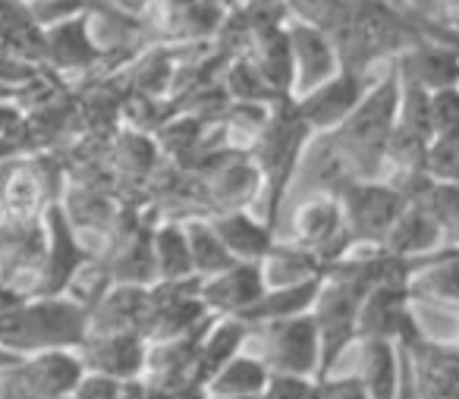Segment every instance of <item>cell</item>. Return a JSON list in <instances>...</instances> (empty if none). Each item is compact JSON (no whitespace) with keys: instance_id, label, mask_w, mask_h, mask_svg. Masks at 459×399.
Masks as SVG:
<instances>
[{"instance_id":"obj_34","label":"cell","mask_w":459,"mask_h":399,"mask_svg":"<svg viewBox=\"0 0 459 399\" xmlns=\"http://www.w3.org/2000/svg\"><path fill=\"white\" fill-rule=\"evenodd\" d=\"M390 4H396V7H406V0H390Z\"/></svg>"},{"instance_id":"obj_4","label":"cell","mask_w":459,"mask_h":399,"mask_svg":"<svg viewBox=\"0 0 459 399\" xmlns=\"http://www.w3.org/2000/svg\"><path fill=\"white\" fill-rule=\"evenodd\" d=\"M362 299H365V286H359L356 280L343 277V273L325 271L321 290L312 302V317H315V327H318V343H321L318 380L331 377L340 355L352 343H359V308H362Z\"/></svg>"},{"instance_id":"obj_15","label":"cell","mask_w":459,"mask_h":399,"mask_svg":"<svg viewBox=\"0 0 459 399\" xmlns=\"http://www.w3.org/2000/svg\"><path fill=\"white\" fill-rule=\"evenodd\" d=\"M91 20L95 13H79L73 20L45 29V60L57 73L89 70V66L101 64L104 54H110L91 39Z\"/></svg>"},{"instance_id":"obj_13","label":"cell","mask_w":459,"mask_h":399,"mask_svg":"<svg viewBox=\"0 0 459 399\" xmlns=\"http://www.w3.org/2000/svg\"><path fill=\"white\" fill-rule=\"evenodd\" d=\"M268 290L258 261H237L214 277L198 280V299L208 315H239L243 317Z\"/></svg>"},{"instance_id":"obj_12","label":"cell","mask_w":459,"mask_h":399,"mask_svg":"<svg viewBox=\"0 0 459 399\" xmlns=\"http://www.w3.org/2000/svg\"><path fill=\"white\" fill-rule=\"evenodd\" d=\"M293 239L296 246L321 255L325 261H333L346 248V223L333 192L312 195L296 208L293 214Z\"/></svg>"},{"instance_id":"obj_18","label":"cell","mask_w":459,"mask_h":399,"mask_svg":"<svg viewBox=\"0 0 459 399\" xmlns=\"http://www.w3.org/2000/svg\"><path fill=\"white\" fill-rule=\"evenodd\" d=\"M211 221V227L217 230V236L223 239V246L233 252L237 261H262L264 255L274 252L277 236L274 227L268 221H258L249 214V208L237 211H211L204 214Z\"/></svg>"},{"instance_id":"obj_33","label":"cell","mask_w":459,"mask_h":399,"mask_svg":"<svg viewBox=\"0 0 459 399\" xmlns=\"http://www.w3.org/2000/svg\"><path fill=\"white\" fill-rule=\"evenodd\" d=\"M0 399H20V396H16V393L10 390L7 384H4V386H0Z\"/></svg>"},{"instance_id":"obj_9","label":"cell","mask_w":459,"mask_h":399,"mask_svg":"<svg viewBox=\"0 0 459 399\" xmlns=\"http://www.w3.org/2000/svg\"><path fill=\"white\" fill-rule=\"evenodd\" d=\"M287 35H290V51H293V91L290 98H302L325 85L343 70V60L333 45V39L325 29L312 26V22L299 20V16H287Z\"/></svg>"},{"instance_id":"obj_27","label":"cell","mask_w":459,"mask_h":399,"mask_svg":"<svg viewBox=\"0 0 459 399\" xmlns=\"http://www.w3.org/2000/svg\"><path fill=\"white\" fill-rule=\"evenodd\" d=\"M425 173L437 183H459V133L434 135L428 145Z\"/></svg>"},{"instance_id":"obj_14","label":"cell","mask_w":459,"mask_h":399,"mask_svg":"<svg viewBox=\"0 0 459 399\" xmlns=\"http://www.w3.org/2000/svg\"><path fill=\"white\" fill-rule=\"evenodd\" d=\"M403 346H409V355H412L421 399H459V346L434 343L425 334Z\"/></svg>"},{"instance_id":"obj_7","label":"cell","mask_w":459,"mask_h":399,"mask_svg":"<svg viewBox=\"0 0 459 399\" xmlns=\"http://www.w3.org/2000/svg\"><path fill=\"white\" fill-rule=\"evenodd\" d=\"M85 365L79 359V349H39L16 361L10 371H4L7 386L20 399H66L73 396Z\"/></svg>"},{"instance_id":"obj_30","label":"cell","mask_w":459,"mask_h":399,"mask_svg":"<svg viewBox=\"0 0 459 399\" xmlns=\"http://www.w3.org/2000/svg\"><path fill=\"white\" fill-rule=\"evenodd\" d=\"M428 22L440 29V32L459 35V0H428V7L421 10Z\"/></svg>"},{"instance_id":"obj_6","label":"cell","mask_w":459,"mask_h":399,"mask_svg":"<svg viewBox=\"0 0 459 399\" xmlns=\"http://www.w3.org/2000/svg\"><path fill=\"white\" fill-rule=\"evenodd\" d=\"M204 202L211 211H237L249 208L255 198H262V170L255 158L246 148H230V152H208L198 164Z\"/></svg>"},{"instance_id":"obj_29","label":"cell","mask_w":459,"mask_h":399,"mask_svg":"<svg viewBox=\"0 0 459 399\" xmlns=\"http://www.w3.org/2000/svg\"><path fill=\"white\" fill-rule=\"evenodd\" d=\"M120 384H123V380L108 377V374L85 371L82 377H79L76 390H73V399H117Z\"/></svg>"},{"instance_id":"obj_28","label":"cell","mask_w":459,"mask_h":399,"mask_svg":"<svg viewBox=\"0 0 459 399\" xmlns=\"http://www.w3.org/2000/svg\"><path fill=\"white\" fill-rule=\"evenodd\" d=\"M431 126L434 135L459 133V85L431 91Z\"/></svg>"},{"instance_id":"obj_26","label":"cell","mask_w":459,"mask_h":399,"mask_svg":"<svg viewBox=\"0 0 459 399\" xmlns=\"http://www.w3.org/2000/svg\"><path fill=\"white\" fill-rule=\"evenodd\" d=\"M412 198L431 211L434 223L440 227V236L459 248V183H437V179L428 177Z\"/></svg>"},{"instance_id":"obj_8","label":"cell","mask_w":459,"mask_h":399,"mask_svg":"<svg viewBox=\"0 0 459 399\" xmlns=\"http://www.w3.org/2000/svg\"><path fill=\"white\" fill-rule=\"evenodd\" d=\"M375 70V66H371ZM371 70H359V66H343L333 79L318 85L315 91L302 98H293L296 114L308 123L312 133H333L346 117L356 110V104L365 98V91L377 82Z\"/></svg>"},{"instance_id":"obj_20","label":"cell","mask_w":459,"mask_h":399,"mask_svg":"<svg viewBox=\"0 0 459 399\" xmlns=\"http://www.w3.org/2000/svg\"><path fill=\"white\" fill-rule=\"evenodd\" d=\"M440 239L444 236H440V227L434 223L431 211L415 198H406V204L400 208L396 221L390 223L381 246L387 252L400 255V258H425L440 246Z\"/></svg>"},{"instance_id":"obj_23","label":"cell","mask_w":459,"mask_h":399,"mask_svg":"<svg viewBox=\"0 0 459 399\" xmlns=\"http://www.w3.org/2000/svg\"><path fill=\"white\" fill-rule=\"evenodd\" d=\"M271 380V371L258 355L237 352L214 377L204 384L208 399H243V396H262Z\"/></svg>"},{"instance_id":"obj_32","label":"cell","mask_w":459,"mask_h":399,"mask_svg":"<svg viewBox=\"0 0 459 399\" xmlns=\"http://www.w3.org/2000/svg\"><path fill=\"white\" fill-rule=\"evenodd\" d=\"M406 7H409V10H415V13H421V10L428 7V0H406Z\"/></svg>"},{"instance_id":"obj_22","label":"cell","mask_w":459,"mask_h":399,"mask_svg":"<svg viewBox=\"0 0 459 399\" xmlns=\"http://www.w3.org/2000/svg\"><path fill=\"white\" fill-rule=\"evenodd\" d=\"M152 261H154V283H179L195 280L189 239H186L183 221H167L152 230Z\"/></svg>"},{"instance_id":"obj_31","label":"cell","mask_w":459,"mask_h":399,"mask_svg":"<svg viewBox=\"0 0 459 399\" xmlns=\"http://www.w3.org/2000/svg\"><path fill=\"white\" fill-rule=\"evenodd\" d=\"M321 399H371L362 377H321Z\"/></svg>"},{"instance_id":"obj_16","label":"cell","mask_w":459,"mask_h":399,"mask_svg":"<svg viewBox=\"0 0 459 399\" xmlns=\"http://www.w3.org/2000/svg\"><path fill=\"white\" fill-rule=\"evenodd\" d=\"M403 85H421V89H446L459 85V48L444 41H419L394 57Z\"/></svg>"},{"instance_id":"obj_25","label":"cell","mask_w":459,"mask_h":399,"mask_svg":"<svg viewBox=\"0 0 459 399\" xmlns=\"http://www.w3.org/2000/svg\"><path fill=\"white\" fill-rule=\"evenodd\" d=\"M186 239H189L192 265H195V277H214V273L227 271V267L237 265L233 252L223 246V239L217 236V230L211 227L208 217H186Z\"/></svg>"},{"instance_id":"obj_10","label":"cell","mask_w":459,"mask_h":399,"mask_svg":"<svg viewBox=\"0 0 459 399\" xmlns=\"http://www.w3.org/2000/svg\"><path fill=\"white\" fill-rule=\"evenodd\" d=\"M412 290L409 283H381L371 286L359 308V340L362 336H387L396 343H409L421 334L412 315Z\"/></svg>"},{"instance_id":"obj_19","label":"cell","mask_w":459,"mask_h":399,"mask_svg":"<svg viewBox=\"0 0 459 399\" xmlns=\"http://www.w3.org/2000/svg\"><path fill=\"white\" fill-rule=\"evenodd\" d=\"M252 336V327L239 315H214L204 327L202 343L195 355V384L204 386L237 352H243V343Z\"/></svg>"},{"instance_id":"obj_5","label":"cell","mask_w":459,"mask_h":399,"mask_svg":"<svg viewBox=\"0 0 459 399\" xmlns=\"http://www.w3.org/2000/svg\"><path fill=\"white\" fill-rule=\"evenodd\" d=\"M258 336V359L271 374H293V377H318L321 343L312 311L277 317V321L252 327Z\"/></svg>"},{"instance_id":"obj_11","label":"cell","mask_w":459,"mask_h":399,"mask_svg":"<svg viewBox=\"0 0 459 399\" xmlns=\"http://www.w3.org/2000/svg\"><path fill=\"white\" fill-rule=\"evenodd\" d=\"M148 340L139 330H120V334H85L79 343V359L85 371L108 374L117 380H135L145 371Z\"/></svg>"},{"instance_id":"obj_3","label":"cell","mask_w":459,"mask_h":399,"mask_svg":"<svg viewBox=\"0 0 459 399\" xmlns=\"http://www.w3.org/2000/svg\"><path fill=\"white\" fill-rule=\"evenodd\" d=\"M333 177H337V183L327 192H333L340 208H343L346 246L350 242H384L390 223L396 221L400 208L406 204V195L384 177H352L337 160H333Z\"/></svg>"},{"instance_id":"obj_21","label":"cell","mask_w":459,"mask_h":399,"mask_svg":"<svg viewBox=\"0 0 459 399\" xmlns=\"http://www.w3.org/2000/svg\"><path fill=\"white\" fill-rule=\"evenodd\" d=\"M359 377L371 399H394L400 380V343L387 336L359 340Z\"/></svg>"},{"instance_id":"obj_1","label":"cell","mask_w":459,"mask_h":399,"mask_svg":"<svg viewBox=\"0 0 459 399\" xmlns=\"http://www.w3.org/2000/svg\"><path fill=\"white\" fill-rule=\"evenodd\" d=\"M396 117H400V73L390 60L384 66V76H377L356 110L331 133V145L337 154L333 160L352 177H384V152H387Z\"/></svg>"},{"instance_id":"obj_17","label":"cell","mask_w":459,"mask_h":399,"mask_svg":"<svg viewBox=\"0 0 459 399\" xmlns=\"http://www.w3.org/2000/svg\"><path fill=\"white\" fill-rule=\"evenodd\" d=\"M148 286L152 283H110L101 299L91 305L89 334H120V330L142 334L148 311Z\"/></svg>"},{"instance_id":"obj_2","label":"cell","mask_w":459,"mask_h":399,"mask_svg":"<svg viewBox=\"0 0 459 399\" xmlns=\"http://www.w3.org/2000/svg\"><path fill=\"white\" fill-rule=\"evenodd\" d=\"M312 129L308 123L296 114L293 98H281L274 101L271 110V120L262 133L255 135L246 152L255 158L258 170H262V202H264V221L271 227H277V214H281V202L287 195L290 183H293V173L302 160L308 139H312Z\"/></svg>"},{"instance_id":"obj_24","label":"cell","mask_w":459,"mask_h":399,"mask_svg":"<svg viewBox=\"0 0 459 399\" xmlns=\"http://www.w3.org/2000/svg\"><path fill=\"white\" fill-rule=\"evenodd\" d=\"M258 265H262L264 283L268 286L302 283V280L325 277L327 271V261L302 246H274V252L264 255Z\"/></svg>"}]
</instances>
